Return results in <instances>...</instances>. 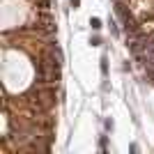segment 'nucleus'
<instances>
[{"mask_svg":"<svg viewBox=\"0 0 154 154\" xmlns=\"http://www.w3.org/2000/svg\"><path fill=\"white\" fill-rule=\"evenodd\" d=\"M101 74H104V76L108 74V60H106V55L101 58Z\"/></svg>","mask_w":154,"mask_h":154,"instance_id":"1","label":"nucleus"},{"mask_svg":"<svg viewBox=\"0 0 154 154\" xmlns=\"http://www.w3.org/2000/svg\"><path fill=\"white\" fill-rule=\"evenodd\" d=\"M90 26H92V30H99V28H101V21L94 16V19H90Z\"/></svg>","mask_w":154,"mask_h":154,"instance_id":"2","label":"nucleus"},{"mask_svg":"<svg viewBox=\"0 0 154 154\" xmlns=\"http://www.w3.org/2000/svg\"><path fill=\"white\" fill-rule=\"evenodd\" d=\"M90 44H92V46H99V44H101V39H99V37H90Z\"/></svg>","mask_w":154,"mask_h":154,"instance_id":"3","label":"nucleus"},{"mask_svg":"<svg viewBox=\"0 0 154 154\" xmlns=\"http://www.w3.org/2000/svg\"><path fill=\"white\" fill-rule=\"evenodd\" d=\"M69 2H71V7H74V9H76V7H81V0H69Z\"/></svg>","mask_w":154,"mask_h":154,"instance_id":"4","label":"nucleus"}]
</instances>
